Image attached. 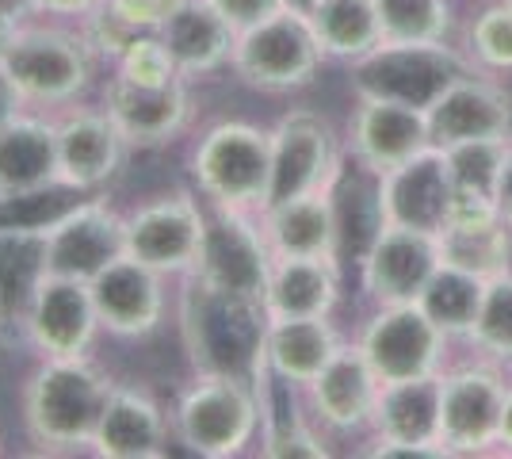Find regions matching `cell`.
<instances>
[{
    "label": "cell",
    "instance_id": "15",
    "mask_svg": "<svg viewBox=\"0 0 512 459\" xmlns=\"http://www.w3.org/2000/svg\"><path fill=\"white\" fill-rule=\"evenodd\" d=\"M92 299L107 337L115 341H150L169 322L172 280L153 272L150 264L119 257L92 280Z\"/></svg>",
    "mask_w": 512,
    "mask_h": 459
},
{
    "label": "cell",
    "instance_id": "30",
    "mask_svg": "<svg viewBox=\"0 0 512 459\" xmlns=\"http://www.w3.org/2000/svg\"><path fill=\"white\" fill-rule=\"evenodd\" d=\"M440 261L451 268H463L478 280H497L509 272L512 241H509V222L501 215H486V219H451L440 234Z\"/></svg>",
    "mask_w": 512,
    "mask_h": 459
},
{
    "label": "cell",
    "instance_id": "40",
    "mask_svg": "<svg viewBox=\"0 0 512 459\" xmlns=\"http://www.w3.org/2000/svg\"><path fill=\"white\" fill-rule=\"evenodd\" d=\"M184 0H104V8L119 23H127L130 31H161V23L169 20L172 12Z\"/></svg>",
    "mask_w": 512,
    "mask_h": 459
},
{
    "label": "cell",
    "instance_id": "23",
    "mask_svg": "<svg viewBox=\"0 0 512 459\" xmlns=\"http://www.w3.org/2000/svg\"><path fill=\"white\" fill-rule=\"evenodd\" d=\"M432 146H459V142H509L512 100L497 85L470 73L432 104L428 111Z\"/></svg>",
    "mask_w": 512,
    "mask_h": 459
},
{
    "label": "cell",
    "instance_id": "35",
    "mask_svg": "<svg viewBox=\"0 0 512 459\" xmlns=\"http://www.w3.org/2000/svg\"><path fill=\"white\" fill-rule=\"evenodd\" d=\"M81 199H85L81 192H73L65 184L0 192V234H46Z\"/></svg>",
    "mask_w": 512,
    "mask_h": 459
},
{
    "label": "cell",
    "instance_id": "51",
    "mask_svg": "<svg viewBox=\"0 0 512 459\" xmlns=\"http://www.w3.org/2000/svg\"><path fill=\"white\" fill-rule=\"evenodd\" d=\"M0 329H4V326H0Z\"/></svg>",
    "mask_w": 512,
    "mask_h": 459
},
{
    "label": "cell",
    "instance_id": "20",
    "mask_svg": "<svg viewBox=\"0 0 512 459\" xmlns=\"http://www.w3.org/2000/svg\"><path fill=\"white\" fill-rule=\"evenodd\" d=\"M451 176L444 150L432 146V150L417 153L413 161L390 169L379 176V211L383 222H398L409 230H425V234H440L451 222Z\"/></svg>",
    "mask_w": 512,
    "mask_h": 459
},
{
    "label": "cell",
    "instance_id": "7",
    "mask_svg": "<svg viewBox=\"0 0 512 459\" xmlns=\"http://www.w3.org/2000/svg\"><path fill=\"white\" fill-rule=\"evenodd\" d=\"M325 50L299 8H283L256 27L237 31L230 73L253 92H299L318 81Z\"/></svg>",
    "mask_w": 512,
    "mask_h": 459
},
{
    "label": "cell",
    "instance_id": "36",
    "mask_svg": "<svg viewBox=\"0 0 512 459\" xmlns=\"http://www.w3.org/2000/svg\"><path fill=\"white\" fill-rule=\"evenodd\" d=\"M383 43H444L451 31L448 0H375Z\"/></svg>",
    "mask_w": 512,
    "mask_h": 459
},
{
    "label": "cell",
    "instance_id": "1",
    "mask_svg": "<svg viewBox=\"0 0 512 459\" xmlns=\"http://www.w3.org/2000/svg\"><path fill=\"white\" fill-rule=\"evenodd\" d=\"M115 383L96 356H35L20 391L27 440L46 456L88 452Z\"/></svg>",
    "mask_w": 512,
    "mask_h": 459
},
{
    "label": "cell",
    "instance_id": "39",
    "mask_svg": "<svg viewBox=\"0 0 512 459\" xmlns=\"http://www.w3.org/2000/svg\"><path fill=\"white\" fill-rule=\"evenodd\" d=\"M470 54L490 69H512V4H490L470 27Z\"/></svg>",
    "mask_w": 512,
    "mask_h": 459
},
{
    "label": "cell",
    "instance_id": "48",
    "mask_svg": "<svg viewBox=\"0 0 512 459\" xmlns=\"http://www.w3.org/2000/svg\"><path fill=\"white\" fill-rule=\"evenodd\" d=\"M501 444L512 448V391L505 394V410H501Z\"/></svg>",
    "mask_w": 512,
    "mask_h": 459
},
{
    "label": "cell",
    "instance_id": "37",
    "mask_svg": "<svg viewBox=\"0 0 512 459\" xmlns=\"http://www.w3.org/2000/svg\"><path fill=\"white\" fill-rule=\"evenodd\" d=\"M467 337L497 360H512V272L486 284L478 318H474Z\"/></svg>",
    "mask_w": 512,
    "mask_h": 459
},
{
    "label": "cell",
    "instance_id": "27",
    "mask_svg": "<svg viewBox=\"0 0 512 459\" xmlns=\"http://www.w3.org/2000/svg\"><path fill=\"white\" fill-rule=\"evenodd\" d=\"M264 238L272 245V257H337V219H333V196L329 188L272 203L260 211Z\"/></svg>",
    "mask_w": 512,
    "mask_h": 459
},
{
    "label": "cell",
    "instance_id": "2",
    "mask_svg": "<svg viewBox=\"0 0 512 459\" xmlns=\"http://www.w3.org/2000/svg\"><path fill=\"white\" fill-rule=\"evenodd\" d=\"M176 329L188 352L192 372H222L256 379L264 368V337H268V310L256 299L226 295L195 276L180 280L172 299Z\"/></svg>",
    "mask_w": 512,
    "mask_h": 459
},
{
    "label": "cell",
    "instance_id": "50",
    "mask_svg": "<svg viewBox=\"0 0 512 459\" xmlns=\"http://www.w3.org/2000/svg\"><path fill=\"white\" fill-rule=\"evenodd\" d=\"M509 4H512V0H509Z\"/></svg>",
    "mask_w": 512,
    "mask_h": 459
},
{
    "label": "cell",
    "instance_id": "12",
    "mask_svg": "<svg viewBox=\"0 0 512 459\" xmlns=\"http://www.w3.org/2000/svg\"><path fill=\"white\" fill-rule=\"evenodd\" d=\"M16 333L35 356H92L96 341L104 337L92 284L46 272Z\"/></svg>",
    "mask_w": 512,
    "mask_h": 459
},
{
    "label": "cell",
    "instance_id": "43",
    "mask_svg": "<svg viewBox=\"0 0 512 459\" xmlns=\"http://www.w3.org/2000/svg\"><path fill=\"white\" fill-rule=\"evenodd\" d=\"M100 8H104V0H39V12H43L46 20L65 23H85Z\"/></svg>",
    "mask_w": 512,
    "mask_h": 459
},
{
    "label": "cell",
    "instance_id": "3",
    "mask_svg": "<svg viewBox=\"0 0 512 459\" xmlns=\"http://www.w3.org/2000/svg\"><path fill=\"white\" fill-rule=\"evenodd\" d=\"M0 69L20 92L23 108L58 115L88 100L107 66L81 23L39 16L16 31L8 54L0 58Z\"/></svg>",
    "mask_w": 512,
    "mask_h": 459
},
{
    "label": "cell",
    "instance_id": "9",
    "mask_svg": "<svg viewBox=\"0 0 512 459\" xmlns=\"http://www.w3.org/2000/svg\"><path fill=\"white\" fill-rule=\"evenodd\" d=\"M272 245L264 238L260 211H234V207H207V230L195 261V280L218 287L226 295L264 303L268 276H272Z\"/></svg>",
    "mask_w": 512,
    "mask_h": 459
},
{
    "label": "cell",
    "instance_id": "17",
    "mask_svg": "<svg viewBox=\"0 0 512 459\" xmlns=\"http://www.w3.org/2000/svg\"><path fill=\"white\" fill-rule=\"evenodd\" d=\"M363 291L375 306L417 303L432 272L440 268L436 234L409 230L398 222H383L375 241L363 253Z\"/></svg>",
    "mask_w": 512,
    "mask_h": 459
},
{
    "label": "cell",
    "instance_id": "10",
    "mask_svg": "<svg viewBox=\"0 0 512 459\" xmlns=\"http://www.w3.org/2000/svg\"><path fill=\"white\" fill-rule=\"evenodd\" d=\"M46 272L96 280L111 261L127 253V211L115 207L111 192H96L73 203L62 219L43 234Z\"/></svg>",
    "mask_w": 512,
    "mask_h": 459
},
{
    "label": "cell",
    "instance_id": "49",
    "mask_svg": "<svg viewBox=\"0 0 512 459\" xmlns=\"http://www.w3.org/2000/svg\"><path fill=\"white\" fill-rule=\"evenodd\" d=\"M287 4H291V8H299V12H310L318 0H287Z\"/></svg>",
    "mask_w": 512,
    "mask_h": 459
},
{
    "label": "cell",
    "instance_id": "13",
    "mask_svg": "<svg viewBox=\"0 0 512 459\" xmlns=\"http://www.w3.org/2000/svg\"><path fill=\"white\" fill-rule=\"evenodd\" d=\"M192 81H169V85H134L115 73L100 81V104L115 119L134 153L169 150L176 138L192 131L195 123V92Z\"/></svg>",
    "mask_w": 512,
    "mask_h": 459
},
{
    "label": "cell",
    "instance_id": "45",
    "mask_svg": "<svg viewBox=\"0 0 512 459\" xmlns=\"http://www.w3.org/2000/svg\"><path fill=\"white\" fill-rule=\"evenodd\" d=\"M16 111H23V100H20V92L12 88V81L4 77V69H0V127L16 115Z\"/></svg>",
    "mask_w": 512,
    "mask_h": 459
},
{
    "label": "cell",
    "instance_id": "47",
    "mask_svg": "<svg viewBox=\"0 0 512 459\" xmlns=\"http://www.w3.org/2000/svg\"><path fill=\"white\" fill-rule=\"evenodd\" d=\"M20 27L23 23H16L12 16H4V12H0V58L8 54V46H12V39H16V31H20Z\"/></svg>",
    "mask_w": 512,
    "mask_h": 459
},
{
    "label": "cell",
    "instance_id": "24",
    "mask_svg": "<svg viewBox=\"0 0 512 459\" xmlns=\"http://www.w3.org/2000/svg\"><path fill=\"white\" fill-rule=\"evenodd\" d=\"M161 43L169 46L172 62L184 81H207L214 73L230 69L237 31L211 0H184L169 20L161 23Z\"/></svg>",
    "mask_w": 512,
    "mask_h": 459
},
{
    "label": "cell",
    "instance_id": "19",
    "mask_svg": "<svg viewBox=\"0 0 512 459\" xmlns=\"http://www.w3.org/2000/svg\"><path fill=\"white\" fill-rule=\"evenodd\" d=\"M172 410L146 383H115L88 456L96 459H161L172 444Z\"/></svg>",
    "mask_w": 512,
    "mask_h": 459
},
{
    "label": "cell",
    "instance_id": "8",
    "mask_svg": "<svg viewBox=\"0 0 512 459\" xmlns=\"http://www.w3.org/2000/svg\"><path fill=\"white\" fill-rule=\"evenodd\" d=\"M207 230V203L195 188H169L138 199L127 211V257L180 284L195 272Z\"/></svg>",
    "mask_w": 512,
    "mask_h": 459
},
{
    "label": "cell",
    "instance_id": "21",
    "mask_svg": "<svg viewBox=\"0 0 512 459\" xmlns=\"http://www.w3.org/2000/svg\"><path fill=\"white\" fill-rule=\"evenodd\" d=\"M348 150H352V161L367 173H390L413 161L417 153L432 150L428 115L390 100H356L352 123H348Z\"/></svg>",
    "mask_w": 512,
    "mask_h": 459
},
{
    "label": "cell",
    "instance_id": "4",
    "mask_svg": "<svg viewBox=\"0 0 512 459\" xmlns=\"http://www.w3.org/2000/svg\"><path fill=\"white\" fill-rule=\"evenodd\" d=\"M172 437L199 459H237L260 437L256 379L192 372L172 402Z\"/></svg>",
    "mask_w": 512,
    "mask_h": 459
},
{
    "label": "cell",
    "instance_id": "22",
    "mask_svg": "<svg viewBox=\"0 0 512 459\" xmlns=\"http://www.w3.org/2000/svg\"><path fill=\"white\" fill-rule=\"evenodd\" d=\"M379 375L367 364L360 345H341V352L325 364V372L306 387L310 417L329 433H356L371 425L379 402Z\"/></svg>",
    "mask_w": 512,
    "mask_h": 459
},
{
    "label": "cell",
    "instance_id": "29",
    "mask_svg": "<svg viewBox=\"0 0 512 459\" xmlns=\"http://www.w3.org/2000/svg\"><path fill=\"white\" fill-rule=\"evenodd\" d=\"M371 425H375V440L444 444L440 440V375L383 383Z\"/></svg>",
    "mask_w": 512,
    "mask_h": 459
},
{
    "label": "cell",
    "instance_id": "32",
    "mask_svg": "<svg viewBox=\"0 0 512 459\" xmlns=\"http://www.w3.org/2000/svg\"><path fill=\"white\" fill-rule=\"evenodd\" d=\"M46 276L43 234H0V326L20 329V318Z\"/></svg>",
    "mask_w": 512,
    "mask_h": 459
},
{
    "label": "cell",
    "instance_id": "44",
    "mask_svg": "<svg viewBox=\"0 0 512 459\" xmlns=\"http://www.w3.org/2000/svg\"><path fill=\"white\" fill-rule=\"evenodd\" d=\"M497 211L512 226V146L505 153V165H501V180H497Z\"/></svg>",
    "mask_w": 512,
    "mask_h": 459
},
{
    "label": "cell",
    "instance_id": "18",
    "mask_svg": "<svg viewBox=\"0 0 512 459\" xmlns=\"http://www.w3.org/2000/svg\"><path fill=\"white\" fill-rule=\"evenodd\" d=\"M509 387L490 368L440 375V440L451 456H474L501 444V410Z\"/></svg>",
    "mask_w": 512,
    "mask_h": 459
},
{
    "label": "cell",
    "instance_id": "33",
    "mask_svg": "<svg viewBox=\"0 0 512 459\" xmlns=\"http://www.w3.org/2000/svg\"><path fill=\"white\" fill-rule=\"evenodd\" d=\"M482 295H486V280L440 261V268L432 272V280L421 291L417 306L451 337V333H470L474 318H478V306H482Z\"/></svg>",
    "mask_w": 512,
    "mask_h": 459
},
{
    "label": "cell",
    "instance_id": "42",
    "mask_svg": "<svg viewBox=\"0 0 512 459\" xmlns=\"http://www.w3.org/2000/svg\"><path fill=\"white\" fill-rule=\"evenodd\" d=\"M371 459H448V444H394V440H375L367 452Z\"/></svg>",
    "mask_w": 512,
    "mask_h": 459
},
{
    "label": "cell",
    "instance_id": "5",
    "mask_svg": "<svg viewBox=\"0 0 512 459\" xmlns=\"http://www.w3.org/2000/svg\"><path fill=\"white\" fill-rule=\"evenodd\" d=\"M272 173V131L249 119H218L203 127L188 153L192 188L207 207L264 211Z\"/></svg>",
    "mask_w": 512,
    "mask_h": 459
},
{
    "label": "cell",
    "instance_id": "26",
    "mask_svg": "<svg viewBox=\"0 0 512 459\" xmlns=\"http://www.w3.org/2000/svg\"><path fill=\"white\" fill-rule=\"evenodd\" d=\"M341 345V333L329 318H272L264 337V368L287 387L306 391Z\"/></svg>",
    "mask_w": 512,
    "mask_h": 459
},
{
    "label": "cell",
    "instance_id": "31",
    "mask_svg": "<svg viewBox=\"0 0 512 459\" xmlns=\"http://www.w3.org/2000/svg\"><path fill=\"white\" fill-rule=\"evenodd\" d=\"M306 20L314 27L325 58L356 62L367 50H375L383 43L375 0H318L306 12Z\"/></svg>",
    "mask_w": 512,
    "mask_h": 459
},
{
    "label": "cell",
    "instance_id": "16",
    "mask_svg": "<svg viewBox=\"0 0 512 459\" xmlns=\"http://www.w3.org/2000/svg\"><path fill=\"white\" fill-rule=\"evenodd\" d=\"M444 341H448V333L436 326L421 306L398 303L379 306L356 345L367 356V364L375 368L379 383H402V379L436 375Z\"/></svg>",
    "mask_w": 512,
    "mask_h": 459
},
{
    "label": "cell",
    "instance_id": "46",
    "mask_svg": "<svg viewBox=\"0 0 512 459\" xmlns=\"http://www.w3.org/2000/svg\"><path fill=\"white\" fill-rule=\"evenodd\" d=\"M0 12L12 16L16 23H31L43 16V12H39V0H0Z\"/></svg>",
    "mask_w": 512,
    "mask_h": 459
},
{
    "label": "cell",
    "instance_id": "34",
    "mask_svg": "<svg viewBox=\"0 0 512 459\" xmlns=\"http://www.w3.org/2000/svg\"><path fill=\"white\" fill-rule=\"evenodd\" d=\"M505 153H509V142H459V146H444V161H448L455 199H490V203H497V180H501Z\"/></svg>",
    "mask_w": 512,
    "mask_h": 459
},
{
    "label": "cell",
    "instance_id": "38",
    "mask_svg": "<svg viewBox=\"0 0 512 459\" xmlns=\"http://www.w3.org/2000/svg\"><path fill=\"white\" fill-rule=\"evenodd\" d=\"M107 73H115L123 81H134V85H169V81H180V69H176L169 46L161 43L157 31H138L123 46V54L107 66Z\"/></svg>",
    "mask_w": 512,
    "mask_h": 459
},
{
    "label": "cell",
    "instance_id": "28",
    "mask_svg": "<svg viewBox=\"0 0 512 459\" xmlns=\"http://www.w3.org/2000/svg\"><path fill=\"white\" fill-rule=\"evenodd\" d=\"M341 299V261L329 257H279L268 276V318H329Z\"/></svg>",
    "mask_w": 512,
    "mask_h": 459
},
{
    "label": "cell",
    "instance_id": "41",
    "mask_svg": "<svg viewBox=\"0 0 512 459\" xmlns=\"http://www.w3.org/2000/svg\"><path fill=\"white\" fill-rule=\"evenodd\" d=\"M211 4L226 16V23H230L234 31L256 27V23H264L268 16H276V12H283V8H291L287 0H211Z\"/></svg>",
    "mask_w": 512,
    "mask_h": 459
},
{
    "label": "cell",
    "instance_id": "14",
    "mask_svg": "<svg viewBox=\"0 0 512 459\" xmlns=\"http://www.w3.org/2000/svg\"><path fill=\"white\" fill-rule=\"evenodd\" d=\"M341 165L344 161L333 127L318 111H287L272 127V173H268L264 207L329 188L341 173Z\"/></svg>",
    "mask_w": 512,
    "mask_h": 459
},
{
    "label": "cell",
    "instance_id": "25",
    "mask_svg": "<svg viewBox=\"0 0 512 459\" xmlns=\"http://www.w3.org/2000/svg\"><path fill=\"white\" fill-rule=\"evenodd\" d=\"M58 180V115L39 108L16 111L0 127V192H27Z\"/></svg>",
    "mask_w": 512,
    "mask_h": 459
},
{
    "label": "cell",
    "instance_id": "11",
    "mask_svg": "<svg viewBox=\"0 0 512 459\" xmlns=\"http://www.w3.org/2000/svg\"><path fill=\"white\" fill-rule=\"evenodd\" d=\"M130 153V142L100 100L58 111V180L65 188L81 196L111 192V184L127 173Z\"/></svg>",
    "mask_w": 512,
    "mask_h": 459
},
{
    "label": "cell",
    "instance_id": "6",
    "mask_svg": "<svg viewBox=\"0 0 512 459\" xmlns=\"http://www.w3.org/2000/svg\"><path fill=\"white\" fill-rule=\"evenodd\" d=\"M470 73L467 58L444 43H379L348 62V85L356 100H390L428 115L432 104Z\"/></svg>",
    "mask_w": 512,
    "mask_h": 459
}]
</instances>
